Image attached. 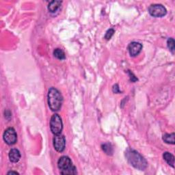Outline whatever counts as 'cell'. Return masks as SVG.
Masks as SVG:
<instances>
[{
  "label": "cell",
  "instance_id": "cell-5",
  "mask_svg": "<svg viewBox=\"0 0 175 175\" xmlns=\"http://www.w3.org/2000/svg\"><path fill=\"white\" fill-rule=\"evenodd\" d=\"M3 138L4 142L8 145H13L17 141V134L14 128L10 127L4 131L3 135Z\"/></svg>",
  "mask_w": 175,
  "mask_h": 175
},
{
  "label": "cell",
  "instance_id": "cell-20",
  "mask_svg": "<svg viewBox=\"0 0 175 175\" xmlns=\"http://www.w3.org/2000/svg\"><path fill=\"white\" fill-rule=\"evenodd\" d=\"M8 174H19V172H14V171H10V172H8Z\"/></svg>",
  "mask_w": 175,
  "mask_h": 175
},
{
  "label": "cell",
  "instance_id": "cell-8",
  "mask_svg": "<svg viewBox=\"0 0 175 175\" xmlns=\"http://www.w3.org/2000/svg\"><path fill=\"white\" fill-rule=\"evenodd\" d=\"M142 45L138 42H132L128 46V50L130 56L132 57H135L138 56L141 52L142 49Z\"/></svg>",
  "mask_w": 175,
  "mask_h": 175
},
{
  "label": "cell",
  "instance_id": "cell-16",
  "mask_svg": "<svg viewBox=\"0 0 175 175\" xmlns=\"http://www.w3.org/2000/svg\"><path fill=\"white\" fill-rule=\"evenodd\" d=\"M115 32V31L114 29H110V30H108L107 31V32L106 34V35H105V38H106V40H110L111 39V38L112 37V36H113Z\"/></svg>",
  "mask_w": 175,
  "mask_h": 175
},
{
  "label": "cell",
  "instance_id": "cell-6",
  "mask_svg": "<svg viewBox=\"0 0 175 175\" xmlns=\"http://www.w3.org/2000/svg\"><path fill=\"white\" fill-rule=\"evenodd\" d=\"M149 13L154 17H163L167 14V10L161 4H153L149 7Z\"/></svg>",
  "mask_w": 175,
  "mask_h": 175
},
{
  "label": "cell",
  "instance_id": "cell-1",
  "mask_svg": "<svg viewBox=\"0 0 175 175\" xmlns=\"http://www.w3.org/2000/svg\"><path fill=\"white\" fill-rule=\"evenodd\" d=\"M125 157L128 162L135 169L145 170L147 168L148 163L146 159L134 149H127L125 151Z\"/></svg>",
  "mask_w": 175,
  "mask_h": 175
},
{
  "label": "cell",
  "instance_id": "cell-3",
  "mask_svg": "<svg viewBox=\"0 0 175 175\" xmlns=\"http://www.w3.org/2000/svg\"><path fill=\"white\" fill-rule=\"evenodd\" d=\"M58 168L60 170V173L63 175H73L77 174L75 166H73L71 159L67 156L61 157L57 161Z\"/></svg>",
  "mask_w": 175,
  "mask_h": 175
},
{
  "label": "cell",
  "instance_id": "cell-13",
  "mask_svg": "<svg viewBox=\"0 0 175 175\" xmlns=\"http://www.w3.org/2000/svg\"><path fill=\"white\" fill-rule=\"evenodd\" d=\"M102 150L108 155H112L114 153V149L110 143H105L101 145Z\"/></svg>",
  "mask_w": 175,
  "mask_h": 175
},
{
  "label": "cell",
  "instance_id": "cell-17",
  "mask_svg": "<svg viewBox=\"0 0 175 175\" xmlns=\"http://www.w3.org/2000/svg\"><path fill=\"white\" fill-rule=\"evenodd\" d=\"M129 76H130V79H131V81H133V82H135V81H138V78L137 77H135V76L134 75L133 73H131L130 71H129Z\"/></svg>",
  "mask_w": 175,
  "mask_h": 175
},
{
  "label": "cell",
  "instance_id": "cell-4",
  "mask_svg": "<svg viewBox=\"0 0 175 175\" xmlns=\"http://www.w3.org/2000/svg\"><path fill=\"white\" fill-rule=\"evenodd\" d=\"M50 129L54 135L60 134L63 129V123L60 116L55 114L52 116L51 120H50Z\"/></svg>",
  "mask_w": 175,
  "mask_h": 175
},
{
  "label": "cell",
  "instance_id": "cell-18",
  "mask_svg": "<svg viewBox=\"0 0 175 175\" xmlns=\"http://www.w3.org/2000/svg\"><path fill=\"white\" fill-rule=\"evenodd\" d=\"M112 90H113V92L114 93H120V92H120V90L119 86H118V84H115L114 85L113 88H112Z\"/></svg>",
  "mask_w": 175,
  "mask_h": 175
},
{
  "label": "cell",
  "instance_id": "cell-2",
  "mask_svg": "<svg viewBox=\"0 0 175 175\" xmlns=\"http://www.w3.org/2000/svg\"><path fill=\"white\" fill-rule=\"evenodd\" d=\"M63 97L61 93L55 88H51L48 92V105L49 108L53 112H57L60 110Z\"/></svg>",
  "mask_w": 175,
  "mask_h": 175
},
{
  "label": "cell",
  "instance_id": "cell-10",
  "mask_svg": "<svg viewBox=\"0 0 175 175\" xmlns=\"http://www.w3.org/2000/svg\"><path fill=\"white\" fill-rule=\"evenodd\" d=\"M62 2L61 1H57V0H54L49 3L48 5V10L50 13H53L56 12L61 6Z\"/></svg>",
  "mask_w": 175,
  "mask_h": 175
},
{
  "label": "cell",
  "instance_id": "cell-15",
  "mask_svg": "<svg viewBox=\"0 0 175 175\" xmlns=\"http://www.w3.org/2000/svg\"><path fill=\"white\" fill-rule=\"evenodd\" d=\"M167 45L170 51L172 53H174L175 51V42L172 38H170L167 41Z\"/></svg>",
  "mask_w": 175,
  "mask_h": 175
},
{
  "label": "cell",
  "instance_id": "cell-19",
  "mask_svg": "<svg viewBox=\"0 0 175 175\" xmlns=\"http://www.w3.org/2000/svg\"><path fill=\"white\" fill-rule=\"evenodd\" d=\"M5 114V118L8 120H10V118H11V113L9 110H6L4 112Z\"/></svg>",
  "mask_w": 175,
  "mask_h": 175
},
{
  "label": "cell",
  "instance_id": "cell-14",
  "mask_svg": "<svg viewBox=\"0 0 175 175\" xmlns=\"http://www.w3.org/2000/svg\"><path fill=\"white\" fill-rule=\"evenodd\" d=\"M53 55L54 57H56L57 59L58 60H64L66 58V56H65V53L64 52L62 51L61 49H56L55 50L53 51Z\"/></svg>",
  "mask_w": 175,
  "mask_h": 175
},
{
  "label": "cell",
  "instance_id": "cell-7",
  "mask_svg": "<svg viewBox=\"0 0 175 175\" xmlns=\"http://www.w3.org/2000/svg\"><path fill=\"white\" fill-rule=\"evenodd\" d=\"M53 146L57 152L62 153L64 151L66 145V140L64 135L60 134L55 135L53 138Z\"/></svg>",
  "mask_w": 175,
  "mask_h": 175
},
{
  "label": "cell",
  "instance_id": "cell-12",
  "mask_svg": "<svg viewBox=\"0 0 175 175\" xmlns=\"http://www.w3.org/2000/svg\"><path fill=\"white\" fill-rule=\"evenodd\" d=\"M174 137L175 134L174 133L172 134H166L163 135V140H164L167 144H170V145H174Z\"/></svg>",
  "mask_w": 175,
  "mask_h": 175
},
{
  "label": "cell",
  "instance_id": "cell-9",
  "mask_svg": "<svg viewBox=\"0 0 175 175\" xmlns=\"http://www.w3.org/2000/svg\"><path fill=\"white\" fill-rule=\"evenodd\" d=\"M9 159L10 161L13 163H17L21 159V153L17 149H13L10 150L9 152Z\"/></svg>",
  "mask_w": 175,
  "mask_h": 175
},
{
  "label": "cell",
  "instance_id": "cell-11",
  "mask_svg": "<svg viewBox=\"0 0 175 175\" xmlns=\"http://www.w3.org/2000/svg\"><path fill=\"white\" fill-rule=\"evenodd\" d=\"M164 160L168 163V164L170 165L172 168H174V157L172 154H171L169 152H166L163 155Z\"/></svg>",
  "mask_w": 175,
  "mask_h": 175
}]
</instances>
